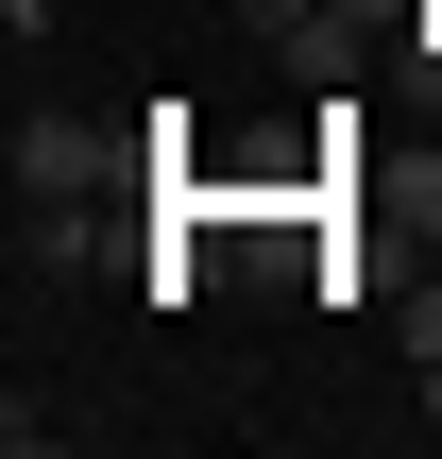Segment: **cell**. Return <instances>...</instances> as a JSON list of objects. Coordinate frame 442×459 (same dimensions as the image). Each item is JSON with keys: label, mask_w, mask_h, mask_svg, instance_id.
Here are the masks:
<instances>
[{"label": "cell", "mask_w": 442, "mask_h": 459, "mask_svg": "<svg viewBox=\"0 0 442 459\" xmlns=\"http://www.w3.org/2000/svg\"><path fill=\"white\" fill-rule=\"evenodd\" d=\"M102 170H119V136H102V119H68V102H34V119H17V204H85Z\"/></svg>", "instance_id": "obj_1"}, {"label": "cell", "mask_w": 442, "mask_h": 459, "mask_svg": "<svg viewBox=\"0 0 442 459\" xmlns=\"http://www.w3.org/2000/svg\"><path fill=\"white\" fill-rule=\"evenodd\" d=\"M426 409H442V358H426Z\"/></svg>", "instance_id": "obj_2"}]
</instances>
